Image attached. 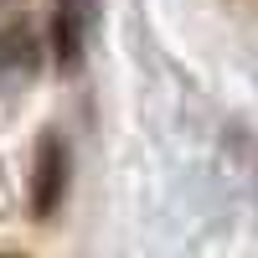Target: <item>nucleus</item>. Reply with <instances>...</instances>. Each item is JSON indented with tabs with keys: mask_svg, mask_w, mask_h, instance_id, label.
Returning <instances> with one entry per match:
<instances>
[{
	"mask_svg": "<svg viewBox=\"0 0 258 258\" xmlns=\"http://www.w3.org/2000/svg\"><path fill=\"white\" fill-rule=\"evenodd\" d=\"M62 191H68V150H62V140L41 135L36 145V176H31V212L36 217H52V212L62 207Z\"/></svg>",
	"mask_w": 258,
	"mask_h": 258,
	"instance_id": "f257e3e1",
	"label": "nucleus"
},
{
	"mask_svg": "<svg viewBox=\"0 0 258 258\" xmlns=\"http://www.w3.org/2000/svg\"><path fill=\"white\" fill-rule=\"evenodd\" d=\"M36 68V41H31V31L26 26H6L0 31V78H26Z\"/></svg>",
	"mask_w": 258,
	"mask_h": 258,
	"instance_id": "f03ea898",
	"label": "nucleus"
},
{
	"mask_svg": "<svg viewBox=\"0 0 258 258\" xmlns=\"http://www.w3.org/2000/svg\"><path fill=\"white\" fill-rule=\"evenodd\" d=\"M57 16H73L78 26H93V0H57Z\"/></svg>",
	"mask_w": 258,
	"mask_h": 258,
	"instance_id": "7ed1b4c3",
	"label": "nucleus"
}]
</instances>
